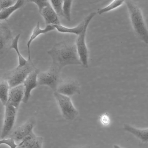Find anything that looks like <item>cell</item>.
Segmentation results:
<instances>
[{
    "label": "cell",
    "mask_w": 148,
    "mask_h": 148,
    "mask_svg": "<svg viewBox=\"0 0 148 148\" xmlns=\"http://www.w3.org/2000/svg\"><path fill=\"white\" fill-rule=\"evenodd\" d=\"M52 60L51 66L60 71L70 65H82L75 43L67 41L55 44L47 52Z\"/></svg>",
    "instance_id": "cell-1"
},
{
    "label": "cell",
    "mask_w": 148,
    "mask_h": 148,
    "mask_svg": "<svg viewBox=\"0 0 148 148\" xmlns=\"http://www.w3.org/2000/svg\"><path fill=\"white\" fill-rule=\"evenodd\" d=\"M125 3L134 32L143 42L148 44V29L141 9L132 1H126Z\"/></svg>",
    "instance_id": "cell-2"
},
{
    "label": "cell",
    "mask_w": 148,
    "mask_h": 148,
    "mask_svg": "<svg viewBox=\"0 0 148 148\" xmlns=\"http://www.w3.org/2000/svg\"><path fill=\"white\" fill-rule=\"evenodd\" d=\"M27 60L25 64L18 65L3 75L2 78L7 81L10 88L23 84L29 75L37 68L31 59Z\"/></svg>",
    "instance_id": "cell-3"
},
{
    "label": "cell",
    "mask_w": 148,
    "mask_h": 148,
    "mask_svg": "<svg viewBox=\"0 0 148 148\" xmlns=\"http://www.w3.org/2000/svg\"><path fill=\"white\" fill-rule=\"evenodd\" d=\"M96 15V13L95 12H92L84 18L83 29L81 32L77 36L75 42L82 65L86 68L88 66V52L86 40V32L89 24Z\"/></svg>",
    "instance_id": "cell-4"
},
{
    "label": "cell",
    "mask_w": 148,
    "mask_h": 148,
    "mask_svg": "<svg viewBox=\"0 0 148 148\" xmlns=\"http://www.w3.org/2000/svg\"><path fill=\"white\" fill-rule=\"evenodd\" d=\"M53 95L62 117L68 121L75 119L78 112L70 97L53 92Z\"/></svg>",
    "instance_id": "cell-5"
},
{
    "label": "cell",
    "mask_w": 148,
    "mask_h": 148,
    "mask_svg": "<svg viewBox=\"0 0 148 148\" xmlns=\"http://www.w3.org/2000/svg\"><path fill=\"white\" fill-rule=\"evenodd\" d=\"M27 1L36 5L39 13L45 20L46 26L61 24L58 16L52 7L50 1L29 0Z\"/></svg>",
    "instance_id": "cell-6"
},
{
    "label": "cell",
    "mask_w": 148,
    "mask_h": 148,
    "mask_svg": "<svg viewBox=\"0 0 148 148\" xmlns=\"http://www.w3.org/2000/svg\"><path fill=\"white\" fill-rule=\"evenodd\" d=\"M60 71L51 66L47 71L40 72L38 76L39 86L49 87L53 92L56 91L60 82Z\"/></svg>",
    "instance_id": "cell-7"
},
{
    "label": "cell",
    "mask_w": 148,
    "mask_h": 148,
    "mask_svg": "<svg viewBox=\"0 0 148 148\" xmlns=\"http://www.w3.org/2000/svg\"><path fill=\"white\" fill-rule=\"evenodd\" d=\"M4 106V114L1 139L5 138L11 132L15 123L17 110L8 103Z\"/></svg>",
    "instance_id": "cell-8"
},
{
    "label": "cell",
    "mask_w": 148,
    "mask_h": 148,
    "mask_svg": "<svg viewBox=\"0 0 148 148\" xmlns=\"http://www.w3.org/2000/svg\"><path fill=\"white\" fill-rule=\"evenodd\" d=\"M56 91L71 97L80 93V85L75 79L72 78H68L60 81Z\"/></svg>",
    "instance_id": "cell-9"
},
{
    "label": "cell",
    "mask_w": 148,
    "mask_h": 148,
    "mask_svg": "<svg viewBox=\"0 0 148 148\" xmlns=\"http://www.w3.org/2000/svg\"><path fill=\"white\" fill-rule=\"evenodd\" d=\"M35 122L33 119L28 120L17 127L12 132L9 137L14 139L16 142H21L25 138L33 133V130Z\"/></svg>",
    "instance_id": "cell-10"
},
{
    "label": "cell",
    "mask_w": 148,
    "mask_h": 148,
    "mask_svg": "<svg viewBox=\"0 0 148 148\" xmlns=\"http://www.w3.org/2000/svg\"><path fill=\"white\" fill-rule=\"evenodd\" d=\"M13 38L10 28L6 25L0 23V55L3 58L10 49Z\"/></svg>",
    "instance_id": "cell-11"
},
{
    "label": "cell",
    "mask_w": 148,
    "mask_h": 148,
    "mask_svg": "<svg viewBox=\"0 0 148 148\" xmlns=\"http://www.w3.org/2000/svg\"><path fill=\"white\" fill-rule=\"evenodd\" d=\"M39 72V70L36 68L29 75L23 84L24 95L22 101L25 103H27L29 101L32 90L38 85V76Z\"/></svg>",
    "instance_id": "cell-12"
},
{
    "label": "cell",
    "mask_w": 148,
    "mask_h": 148,
    "mask_svg": "<svg viewBox=\"0 0 148 148\" xmlns=\"http://www.w3.org/2000/svg\"><path fill=\"white\" fill-rule=\"evenodd\" d=\"M24 95L23 84L10 88L8 103L18 109Z\"/></svg>",
    "instance_id": "cell-13"
},
{
    "label": "cell",
    "mask_w": 148,
    "mask_h": 148,
    "mask_svg": "<svg viewBox=\"0 0 148 148\" xmlns=\"http://www.w3.org/2000/svg\"><path fill=\"white\" fill-rule=\"evenodd\" d=\"M55 29L53 25H47L44 28L41 29L40 26L39 22H38L37 23L27 43L28 52V59H31L30 48L31 45L33 40L40 35L46 34Z\"/></svg>",
    "instance_id": "cell-14"
},
{
    "label": "cell",
    "mask_w": 148,
    "mask_h": 148,
    "mask_svg": "<svg viewBox=\"0 0 148 148\" xmlns=\"http://www.w3.org/2000/svg\"><path fill=\"white\" fill-rule=\"evenodd\" d=\"M43 142L42 137L36 136L34 133L24 139L18 145L24 148H42Z\"/></svg>",
    "instance_id": "cell-15"
},
{
    "label": "cell",
    "mask_w": 148,
    "mask_h": 148,
    "mask_svg": "<svg viewBox=\"0 0 148 148\" xmlns=\"http://www.w3.org/2000/svg\"><path fill=\"white\" fill-rule=\"evenodd\" d=\"M123 129L133 135L142 142H148V127L140 128L125 124L123 126Z\"/></svg>",
    "instance_id": "cell-16"
},
{
    "label": "cell",
    "mask_w": 148,
    "mask_h": 148,
    "mask_svg": "<svg viewBox=\"0 0 148 148\" xmlns=\"http://www.w3.org/2000/svg\"><path fill=\"white\" fill-rule=\"evenodd\" d=\"M84 25V20L77 25L72 27H67L62 25H53L58 32L62 33L73 34L78 36L82 32Z\"/></svg>",
    "instance_id": "cell-17"
},
{
    "label": "cell",
    "mask_w": 148,
    "mask_h": 148,
    "mask_svg": "<svg viewBox=\"0 0 148 148\" xmlns=\"http://www.w3.org/2000/svg\"><path fill=\"white\" fill-rule=\"evenodd\" d=\"M26 1L23 0H17L12 5L0 11V21L8 19L14 12L21 8Z\"/></svg>",
    "instance_id": "cell-18"
},
{
    "label": "cell",
    "mask_w": 148,
    "mask_h": 148,
    "mask_svg": "<svg viewBox=\"0 0 148 148\" xmlns=\"http://www.w3.org/2000/svg\"><path fill=\"white\" fill-rule=\"evenodd\" d=\"M10 87L7 80L2 78L0 81V99L2 104L5 106L8 101Z\"/></svg>",
    "instance_id": "cell-19"
},
{
    "label": "cell",
    "mask_w": 148,
    "mask_h": 148,
    "mask_svg": "<svg viewBox=\"0 0 148 148\" xmlns=\"http://www.w3.org/2000/svg\"><path fill=\"white\" fill-rule=\"evenodd\" d=\"M20 36V34H18L13 38L10 49H12L15 50L18 58V65H23L26 64L28 60L25 59L21 55L18 49V41Z\"/></svg>",
    "instance_id": "cell-20"
},
{
    "label": "cell",
    "mask_w": 148,
    "mask_h": 148,
    "mask_svg": "<svg viewBox=\"0 0 148 148\" xmlns=\"http://www.w3.org/2000/svg\"><path fill=\"white\" fill-rule=\"evenodd\" d=\"M125 2V1L123 0L113 1L107 6L98 9L97 13L99 15H101L108 12L120 7Z\"/></svg>",
    "instance_id": "cell-21"
},
{
    "label": "cell",
    "mask_w": 148,
    "mask_h": 148,
    "mask_svg": "<svg viewBox=\"0 0 148 148\" xmlns=\"http://www.w3.org/2000/svg\"><path fill=\"white\" fill-rule=\"evenodd\" d=\"M73 1L64 0L63 2L62 11L63 17L69 21L71 20V9Z\"/></svg>",
    "instance_id": "cell-22"
},
{
    "label": "cell",
    "mask_w": 148,
    "mask_h": 148,
    "mask_svg": "<svg viewBox=\"0 0 148 148\" xmlns=\"http://www.w3.org/2000/svg\"><path fill=\"white\" fill-rule=\"evenodd\" d=\"M51 4L58 16L63 17L62 11L63 0H50Z\"/></svg>",
    "instance_id": "cell-23"
},
{
    "label": "cell",
    "mask_w": 148,
    "mask_h": 148,
    "mask_svg": "<svg viewBox=\"0 0 148 148\" xmlns=\"http://www.w3.org/2000/svg\"><path fill=\"white\" fill-rule=\"evenodd\" d=\"M0 145H5L8 146L10 148H17L19 146L18 145L16 144V142L13 138L9 137L8 138L1 139Z\"/></svg>",
    "instance_id": "cell-24"
},
{
    "label": "cell",
    "mask_w": 148,
    "mask_h": 148,
    "mask_svg": "<svg viewBox=\"0 0 148 148\" xmlns=\"http://www.w3.org/2000/svg\"><path fill=\"white\" fill-rule=\"evenodd\" d=\"M16 1L14 0H1L0 11L16 3Z\"/></svg>",
    "instance_id": "cell-25"
},
{
    "label": "cell",
    "mask_w": 148,
    "mask_h": 148,
    "mask_svg": "<svg viewBox=\"0 0 148 148\" xmlns=\"http://www.w3.org/2000/svg\"><path fill=\"white\" fill-rule=\"evenodd\" d=\"M100 120L102 123L104 125L108 124L110 122V118L107 114L102 115L100 117Z\"/></svg>",
    "instance_id": "cell-26"
},
{
    "label": "cell",
    "mask_w": 148,
    "mask_h": 148,
    "mask_svg": "<svg viewBox=\"0 0 148 148\" xmlns=\"http://www.w3.org/2000/svg\"><path fill=\"white\" fill-rule=\"evenodd\" d=\"M113 147L114 148H123L119 145L117 144L114 145Z\"/></svg>",
    "instance_id": "cell-27"
},
{
    "label": "cell",
    "mask_w": 148,
    "mask_h": 148,
    "mask_svg": "<svg viewBox=\"0 0 148 148\" xmlns=\"http://www.w3.org/2000/svg\"><path fill=\"white\" fill-rule=\"evenodd\" d=\"M17 148H24L22 146H20L19 145V146Z\"/></svg>",
    "instance_id": "cell-28"
},
{
    "label": "cell",
    "mask_w": 148,
    "mask_h": 148,
    "mask_svg": "<svg viewBox=\"0 0 148 148\" xmlns=\"http://www.w3.org/2000/svg\"><path fill=\"white\" fill-rule=\"evenodd\" d=\"M75 148H84L82 147H76Z\"/></svg>",
    "instance_id": "cell-29"
}]
</instances>
